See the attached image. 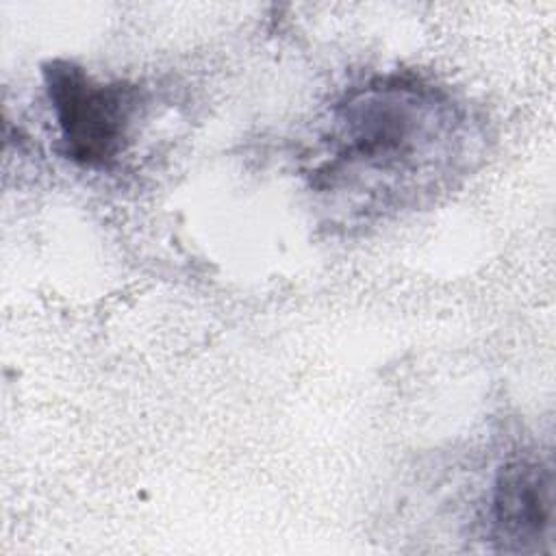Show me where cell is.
<instances>
[{
    "label": "cell",
    "mask_w": 556,
    "mask_h": 556,
    "mask_svg": "<svg viewBox=\"0 0 556 556\" xmlns=\"http://www.w3.org/2000/svg\"><path fill=\"white\" fill-rule=\"evenodd\" d=\"M554 519L552 469L532 456L504 463L489 508V539L502 552H539Z\"/></svg>",
    "instance_id": "3957f363"
},
{
    "label": "cell",
    "mask_w": 556,
    "mask_h": 556,
    "mask_svg": "<svg viewBox=\"0 0 556 556\" xmlns=\"http://www.w3.org/2000/svg\"><path fill=\"white\" fill-rule=\"evenodd\" d=\"M41 74L65 159L89 169L115 165L139 113V87L96 80L67 59L48 61Z\"/></svg>",
    "instance_id": "7a4b0ae2"
},
{
    "label": "cell",
    "mask_w": 556,
    "mask_h": 556,
    "mask_svg": "<svg viewBox=\"0 0 556 556\" xmlns=\"http://www.w3.org/2000/svg\"><path fill=\"white\" fill-rule=\"evenodd\" d=\"M460 115L439 89L384 76L350 91L332 109L326 161L313 185L326 193L389 198L447 163Z\"/></svg>",
    "instance_id": "6da1fadb"
}]
</instances>
